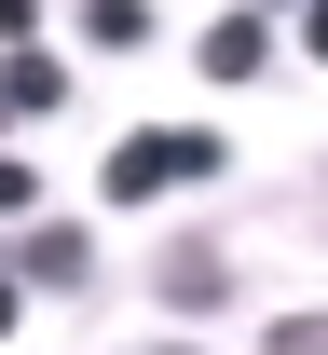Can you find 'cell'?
I'll return each instance as SVG.
<instances>
[{
    "label": "cell",
    "mask_w": 328,
    "mask_h": 355,
    "mask_svg": "<svg viewBox=\"0 0 328 355\" xmlns=\"http://www.w3.org/2000/svg\"><path fill=\"white\" fill-rule=\"evenodd\" d=\"M219 164H233V150H219L205 123H137L96 178H110V205H150V191H178V178H219Z\"/></svg>",
    "instance_id": "obj_1"
},
{
    "label": "cell",
    "mask_w": 328,
    "mask_h": 355,
    "mask_svg": "<svg viewBox=\"0 0 328 355\" xmlns=\"http://www.w3.org/2000/svg\"><path fill=\"white\" fill-rule=\"evenodd\" d=\"M150 287H164V314H219L233 301V246H219V232H164Z\"/></svg>",
    "instance_id": "obj_2"
},
{
    "label": "cell",
    "mask_w": 328,
    "mask_h": 355,
    "mask_svg": "<svg viewBox=\"0 0 328 355\" xmlns=\"http://www.w3.org/2000/svg\"><path fill=\"white\" fill-rule=\"evenodd\" d=\"M191 69H205V83H260V69H274V28H260V14H205V55H191Z\"/></svg>",
    "instance_id": "obj_3"
},
{
    "label": "cell",
    "mask_w": 328,
    "mask_h": 355,
    "mask_svg": "<svg viewBox=\"0 0 328 355\" xmlns=\"http://www.w3.org/2000/svg\"><path fill=\"white\" fill-rule=\"evenodd\" d=\"M14 273H28V287H96V246L69 219H28V246H14Z\"/></svg>",
    "instance_id": "obj_4"
},
{
    "label": "cell",
    "mask_w": 328,
    "mask_h": 355,
    "mask_svg": "<svg viewBox=\"0 0 328 355\" xmlns=\"http://www.w3.org/2000/svg\"><path fill=\"white\" fill-rule=\"evenodd\" d=\"M0 96H14V123H28V110H55V96H69V69H55V55H14V69H0Z\"/></svg>",
    "instance_id": "obj_5"
},
{
    "label": "cell",
    "mask_w": 328,
    "mask_h": 355,
    "mask_svg": "<svg viewBox=\"0 0 328 355\" xmlns=\"http://www.w3.org/2000/svg\"><path fill=\"white\" fill-rule=\"evenodd\" d=\"M83 42H96V55H137V42H150V14H137V0H96Z\"/></svg>",
    "instance_id": "obj_6"
},
{
    "label": "cell",
    "mask_w": 328,
    "mask_h": 355,
    "mask_svg": "<svg viewBox=\"0 0 328 355\" xmlns=\"http://www.w3.org/2000/svg\"><path fill=\"white\" fill-rule=\"evenodd\" d=\"M274 355H328V314H287V328H274Z\"/></svg>",
    "instance_id": "obj_7"
},
{
    "label": "cell",
    "mask_w": 328,
    "mask_h": 355,
    "mask_svg": "<svg viewBox=\"0 0 328 355\" xmlns=\"http://www.w3.org/2000/svg\"><path fill=\"white\" fill-rule=\"evenodd\" d=\"M0 219H28V164H0Z\"/></svg>",
    "instance_id": "obj_8"
},
{
    "label": "cell",
    "mask_w": 328,
    "mask_h": 355,
    "mask_svg": "<svg viewBox=\"0 0 328 355\" xmlns=\"http://www.w3.org/2000/svg\"><path fill=\"white\" fill-rule=\"evenodd\" d=\"M14 314H28V287H14V260H0V342H14Z\"/></svg>",
    "instance_id": "obj_9"
},
{
    "label": "cell",
    "mask_w": 328,
    "mask_h": 355,
    "mask_svg": "<svg viewBox=\"0 0 328 355\" xmlns=\"http://www.w3.org/2000/svg\"><path fill=\"white\" fill-rule=\"evenodd\" d=\"M301 55H328V0H315V28H301Z\"/></svg>",
    "instance_id": "obj_10"
},
{
    "label": "cell",
    "mask_w": 328,
    "mask_h": 355,
    "mask_svg": "<svg viewBox=\"0 0 328 355\" xmlns=\"http://www.w3.org/2000/svg\"><path fill=\"white\" fill-rule=\"evenodd\" d=\"M0 123H14V96H0Z\"/></svg>",
    "instance_id": "obj_11"
}]
</instances>
